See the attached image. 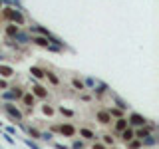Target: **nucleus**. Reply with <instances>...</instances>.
I'll return each instance as SVG.
<instances>
[{
	"instance_id": "23",
	"label": "nucleus",
	"mask_w": 159,
	"mask_h": 149,
	"mask_svg": "<svg viewBox=\"0 0 159 149\" xmlns=\"http://www.w3.org/2000/svg\"><path fill=\"white\" fill-rule=\"evenodd\" d=\"M40 109H42V113H44V115H48V117H54V115H56V107H54V106H50L48 102L44 103V106L40 107Z\"/></svg>"
},
{
	"instance_id": "40",
	"label": "nucleus",
	"mask_w": 159,
	"mask_h": 149,
	"mask_svg": "<svg viewBox=\"0 0 159 149\" xmlns=\"http://www.w3.org/2000/svg\"><path fill=\"white\" fill-rule=\"evenodd\" d=\"M0 131H2V127H0Z\"/></svg>"
},
{
	"instance_id": "20",
	"label": "nucleus",
	"mask_w": 159,
	"mask_h": 149,
	"mask_svg": "<svg viewBox=\"0 0 159 149\" xmlns=\"http://www.w3.org/2000/svg\"><path fill=\"white\" fill-rule=\"evenodd\" d=\"M107 109V113H109V115H111L113 119H117V117H123V115H125V111H123V109H119L117 106H109V107H106Z\"/></svg>"
},
{
	"instance_id": "12",
	"label": "nucleus",
	"mask_w": 159,
	"mask_h": 149,
	"mask_svg": "<svg viewBox=\"0 0 159 149\" xmlns=\"http://www.w3.org/2000/svg\"><path fill=\"white\" fill-rule=\"evenodd\" d=\"M111 125H113V133L117 135V133H119V131H123V129H125V127L129 125V123H127V117L123 115V117L113 119V121H111Z\"/></svg>"
},
{
	"instance_id": "1",
	"label": "nucleus",
	"mask_w": 159,
	"mask_h": 149,
	"mask_svg": "<svg viewBox=\"0 0 159 149\" xmlns=\"http://www.w3.org/2000/svg\"><path fill=\"white\" fill-rule=\"evenodd\" d=\"M2 18L6 20V22L16 24V26H24V24H26V16L22 14V8L10 6V4L2 8Z\"/></svg>"
},
{
	"instance_id": "38",
	"label": "nucleus",
	"mask_w": 159,
	"mask_h": 149,
	"mask_svg": "<svg viewBox=\"0 0 159 149\" xmlns=\"http://www.w3.org/2000/svg\"><path fill=\"white\" fill-rule=\"evenodd\" d=\"M4 4H6V0H0V8H2V6H4Z\"/></svg>"
},
{
	"instance_id": "7",
	"label": "nucleus",
	"mask_w": 159,
	"mask_h": 149,
	"mask_svg": "<svg viewBox=\"0 0 159 149\" xmlns=\"http://www.w3.org/2000/svg\"><path fill=\"white\" fill-rule=\"evenodd\" d=\"M89 92H92L93 99H102V97H106L107 93H109V86H107V84H103V82H96V86L89 89Z\"/></svg>"
},
{
	"instance_id": "30",
	"label": "nucleus",
	"mask_w": 159,
	"mask_h": 149,
	"mask_svg": "<svg viewBox=\"0 0 159 149\" xmlns=\"http://www.w3.org/2000/svg\"><path fill=\"white\" fill-rule=\"evenodd\" d=\"M52 139H54V133H52V131H42L40 141H52Z\"/></svg>"
},
{
	"instance_id": "14",
	"label": "nucleus",
	"mask_w": 159,
	"mask_h": 149,
	"mask_svg": "<svg viewBox=\"0 0 159 149\" xmlns=\"http://www.w3.org/2000/svg\"><path fill=\"white\" fill-rule=\"evenodd\" d=\"M14 76H16V70H14L12 66H8V64H0V78L10 79V78H14Z\"/></svg>"
},
{
	"instance_id": "17",
	"label": "nucleus",
	"mask_w": 159,
	"mask_h": 149,
	"mask_svg": "<svg viewBox=\"0 0 159 149\" xmlns=\"http://www.w3.org/2000/svg\"><path fill=\"white\" fill-rule=\"evenodd\" d=\"M70 84H72V88L74 89H78V92H86V84H84V79L82 78H78V76H74L72 79H70Z\"/></svg>"
},
{
	"instance_id": "26",
	"label": "nucleus",
	"mask_w": 159,
	"mask_h": 149,
	"mask_svg": "<svg viewBox=\"0 0 159 149\" xmlns=\"http://www.w3.org/2000/svg\"><path fill=\"white\" fill-rule=\"evenodd\" d=\"M14 40H16V42H20V44H28V42H30V32L24 34V32H20V30H18V34L14 36Z\"/></svg>"
},
{
	"instance_id": "21",
	"label": "nucleus",
	"mask_w": 159,
	"mask_h": 149,
	"mask_svg": "<svg viewBox=\"0 0 159 149\" xmlns=\"http://www.w3.org/2000/svg\"><path fill=\"white\" fill-rule=\"evenodd\" d=\"M86 143L88 141H84L82 137H72V145H70V149H86Z\"/></svg>"
},
{
	"instance_id": "11",
	"label": "nucleus",
	"mask_w": 159,
	"mask_h": 149,
	"mask_svg": "<svg viewBox=\"0 0 159 149\" xmlns=\"http://www.w3.org/2000/svg\"><path fill=\"white\" fill-rule=\"evenodd\" d=\"M28 32H30V34H40V36H48V38H56L48 28L40 26V24H34V26H30V28H28Z\"/></svg>"
},
{
	"instance_id": "36",
	"label": "nucleus",
	"mask_w": 159,
	"mask_h": 149,
	"mask_svg": "<svg viewBox=\"0 0 159 149\" xmlns=\"http://www.w3.org/2000/svg\"><path fill=\"white\" fill-rule=\"evenodd\" d=\"M54 149H70L68 145H64V143H58V141H54Z\"/></svg>"
},
{
	"instance_id": "22",
	"label": "nucleus",
	"mask_w": 159,
	"mask_h": 149,
	"mask_svg": "<svg viewBox=\"0 0 159 149\" xmlns=\"http://www.w3.org/2000/svg\"><path fill=\"white\" fill-rule=\"evenodd\" d=\"M102 143H103L106 147L116 145V135H113V133H103V135H102Z\"/></svg>"
},
{
	"instance_id": "18",
	"label": "nucleus",
	"mask_w": 159,
	"mask_h": 149,
	"mask_svg": "<svg viewBox=\"0 0 159 149\" xmlns=\"http://www.w3.org/2000/svg\"><path fill=\"white\" fill-rule=\"evenodd\" d=\"M56 111H58L62 117H68V119H74V117H76V111H74V109L64 107V106H58V107H56Z\"/></svg>"
},
{
	"instance_id": "9",
	"label": "nucleus",
	"mask_w": 159,
	"mask_h": 149,
	"mask_svg": "<svg viewBox=\"0 0 159 149\" xmlns=\"http://www.w3.org/2000/svg\"><path fill=\"white\" fill-rule=\"evenodd\" d=\"M20 103H22L24 107L34 109V107H36V103H38V99L34 97V93H32V92H24V93H22V97H20Z\"/></svg>"
},
{
	"instance_id": "27",
	"label": "nucleus",
	"mask_w": 159,
	"mask_h": 149,
	"mask_svg": "<svg viewBox=\"0 0 159 149\" xmlns=\"http://www.w3.org/2000/svg\"><path fill=\"white\" fill-rule=\"evenodd\" d=\"M113 103H116L119 109H123V111H127V109H129V103H127V102H123V99H121V97H117V96L113 97Z\"/></svg>"
},
{
	"instance_id": "6",
	"label": "nucleus",
	"mask_w": 159,
	"mask_h": 149,
	"mask_svg": "<svg viewBox=\"0 0 159 149\" xmlns=\"http://www.w3.org/2000/svg\"><path fill=\"white\" fill-rule=\"evenodd\" d=\"M127 117V123H129V127H139V125H147L149 123V119L145 117V115H141L139 111H131L129 115H125Z\"/></svg>"
},
{
	"instance_id": "33",
	"label": "nucleus",
	"mask_w": 159,
	"mask_h": 149,
	"mask_svg": "<svg viewBox=\"0 0 159 149\" xmlns=\"http://www.w3.org/2000/svg\"><path fill=\"white\" fill-rule=\"evenodd\" d=\"M96 82H98V79H93V78H86V79H84V84H86L88 89H92L93 86H96Z\"/></svg>"
},
{
	"instance_id": "2",
	"label": "nucleus",
	"mask_w": 159,
	"mask_h": 149,
	"mask_svg": "<svg viewBox=\"0 0 159 149\" xmlns=\"http://www.w3.org/2000/svg\"><path fill=\"white\" fill-rule=\"evenodd\" d=\"M2 111L6 113V115L12 119L14 123L22 125V121H24V113H22V109H20L14 102H4V103H2Z\"/></svg>"
},
{
	"instance_id": "39",
	"label": "nucleus",
	"mask_w": 159,
	"mask_h": 149,
	"mask_svg": "<svg viewBox=\"0 0 159 149\" xmlns=\"http://www.w3.org/2000/svg\"><path fill=\"white\" fill-rule=\"evenodd\" d=\"M107 149H117V147H116V145H111V147H107Z\"/></svg>"
},
{
	"instance_id": "37",
	"label": "nucleus",
	"mask_w": 159,
	"mask_h": 149,
	"mask_svg": "<svg viewBox=\"0 0 159 149\" xmlns=\"http://www.w3.org/2000/svg\"><path fill=\"white\" fill-rule=\"evenodd\" d=\"M6 133H10V135H14V133H16V129H14V127H8V129H6Z\"/></svg>"
},
{
	"instance_id": "32",
	"label": "nucleus",
	"mask_w": 159,
	"mask_h": 149,
	"mask_svg": "<svg viewBox=\"0 0 159 149\" xmlns=\"http://www.w3.org/2000/svg\"><path fill=\"white\" fill-rule=\"evenodd\" d=\"M10 88V82L6 78H0V92H4V89H8Z\"/></svg>"
},
{
	"instance_id": "3",
	"label": "nucleus",
	"mask_w": 159,
	"mask_h": 149,
	"mask_svg": "<svg viewBox=\"0 0 159 149\" xmlns=\"http://www.w3.org/2000/svg\"><path fill=\"white\" fill-rule=\"evenodd\" d=\"M50 131L58 133V135H62V137H70V139L78 135V127L74 125V123H70V121L58 123V125H50Z\"/></svg>"
},
{
	"instance_id": "16",
	"label": "nucleus",
	"mask_w": 159,
	"mask_h": 149,
	"mask_svg": "<svg viewBox=\"0 0 159 149\" xmlns=\"http://www.w3.org/2000/svg\"><path fill=\"white\" fill-rule=\"evenodd\" d=\"M30 78L36 79V82H42V79H44V68L32 66V68H30Z\"/></svg>"
},
{
	"instance_id": "25",
	"label": "nucleus",
	"mask_w": 159,
	"mask_h": 149,
	"mask_svg": "<svg viewBox=\"0 0 159 149\" xmlns=\"http://www.w3.org/2000/svg\"><path fill=\"white\" fill-rule=\"evenodd\" d=\"M125 147L127 149H143V143H141V139L133 137V139H129V141L125 143Z\"/></svg>"
},
{
	"instance_id": "28",
	"label": "nucleus",
	"mask_w": 159,
	"mask_h": 149,
	"mask_svg": "<svg viewBox=\"0 0 159 149\" xmlns=\"http://www.w3.org/2000/svg\"><path fill=\"white\" fill-rule=\"evenodd\" d=\"M141 143H143V147H149V145H155L157 143V137H155V133H151L149 137H145V139H141Z\"/></svg>"
},
{
	"instance_id": "34",
	"label": "nucleus",
	"mask_w": 159,
	"mask_h": 149,
	"mask_svg": "<svg viewBox=\"0 0 159 149\" xmlns=\"http://www.w3.org/2000/svg\"><path fill=\"white\" fill-rule=\"evenodd\" d=\"M92 149H107V147L103 145L102 141H98V139H93V141H92Z\"/></svg>"
},
{
	"instance_id": "13",
	"label": "nucleus",
	"mask_w": 159,
	"mask_h": 149,
	"mask_svg": "<svg viewBox=\"0 0 159 149\" xmlns=\"http://www.w3.org/2000/svg\"><path fill=\"white\" fill-rule=\"evenodd\" d=\"M44 79H48V84H50V86H54V88L60 86V78L56 76L54 70H44Z\"/></svg>"
},
{
	"instance_id": "8",
	"label": "nucleus",
	"mask_w": 159,
	"mask_h": 149,
	"mask_svg": "<svg viewBox=\"0 0 159 149\" xmlns=\"http://www.w3.org/2000/svg\"><path fill=\"white\" fill-rule=\"evenodd\" d=\"M96 121L99 123V125H111L113 117L107 113V109H98L96 111Z\"/></svg>"
},
{
	"instance_id": "5",
	"label": "nucleus",
	"mask_w": 159,
	"mask_h": 149,
	"mask_svg": "<svg viewBox=\"0 0 159 149\" xmlns=\"http://www.w3.org/2000/svg\"><path fill=\"white\" fill-rule=\"evenodd\" d=\"M30 82H32V89H30V92L34 93V97L40 99V102H48L50 99V89L44 86L42 82H36V79H32V78H30Z\"/></svg>"
},
{
	"instance_id": "4",
	"label": "nucleus",
	"mask_w": 159,
	"mask_h": 149,
	"mask_svg": "<svg viewBox=\"0 0 159 149\" xmlns=\"http://www.w3.org/2000/svg\"><path fill=\"white\" fill-rule=\"evenodd\" d=\"M26 92L22 86H10L8 89H4L2 93H0V97L4 99V102H20V97H22V93Z\"/></svg>"
},
{
	"instance_id": "35",
	"label": "nucleus",
	"mask_w": 159,
	"mask_h": 149,
	"mask_svg": "<svg viewBox=\"0 0 159 149\" xmlns=\"http://www.w3.org/2000/svg\"><path fill=\"white\" fill-rule=\"evenodd\" d=\"M24 143H26V145L30 147V149H40L36 143H34V139H24Z\"/></svg>"
},
{
	"instance_id": "29",
	"label": "nucleus",
	"mask_w": 159,
	"mask_h": 149,
	"mask_svg": "<svg viewBox=\"0 0 159 149\" xmlns=\"http://www.w3.org/2000/svg\"><path fill=\"white\" fill-rule=\"evenodd\" d=\"M80 99H82V102H92L93 96H92V93H88V89H86V92H80Z\"/></svg>"
},
{
	"instance_id": "24",
	"label": "nucleus",
	"mask_w": 159,
	"mask_h": 149,
	"mask_svg": "<svg viewBox=\"0 0 159 149\" xmlns=\"http://www.w3.org/2000/svg\"><path fill=\"white\" fill-rule=\"evenodd\" d=\"M26 131H28V135L32 137L34 141H40V137H42V131H40L38 127H32V125H30V127H26Z\"/></svg>"
},
{
	"instance_id": "31",
	"label": "nucleus",
	"mask_w": 159,
	"mask_h": 149,
	"mask_svg": "<svg viewBox=\"0 0 159 149\" xmlns=\"http://www.w3.org/2000/svg\"><path fill=\"white\" fill-rule=\"evenodd\" d=\"M0 135H2L4 139H6V141L10 143V145H16V139H14L12 135H10V133H4V131H0Z\"/></svg>"
},
{
	"instance_id": "10",
	"label": "nucleus",
	"mask_w": 159,
	"mask_h": 149,
	"mask_svg": "<svg viewBox=\"0 0 159 149\" xmlns=\"http://www.w3.org/2000/svg\"><path fill=\"white\" fill-rule=\"evenodd\" d=\"M78 135L82 137L84 141H93V139H98L96 131H93V129H89V127H78Z\"/></svg>"
},
{
	"instance_id": "15",
	"label": "nucleus",
	"mask_w": 159,
	"mask_h": 149,
	"mask_svg": "<svg viewBox=\"0 0 159 149\" xmlns=\"http://www.w3.org/2000/svg\"><path fill=\"white\" fill-rule=\"evenodd\" d=\"M18 30H20V26H16V24H12V22H6V26H4V34H6L8 40H14V36L18 34Z\"/></svg>"
},
{
	"instance_id": "19",
	"label": "nucleus",
	"mask_w": 159,
	"mask_h": 149,
	"mask_svg": "<svg viewBox=\"0 0 159 149\" xmlns=\"http://www.w3.org/2000/svg\"><path fill=\"white\" fill-rule=\"evenodd\" d=\"M117 135H119V139H121L123 143H127L129 139H133V127H129V125H127L125 129H123V131H119Z\"/></svg>"
}]
</instances>
